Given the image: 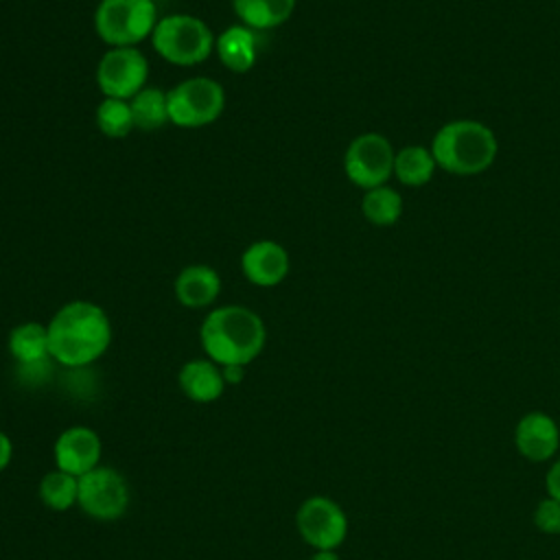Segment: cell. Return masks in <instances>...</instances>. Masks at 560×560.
Listing matches in <instances>:
<instances>
[{
  "instance_id": "484cf974",
  "label": "cell",
  "mask_w": 560,
  "mask_h": 560,
  "mask_svg": "<svg viewBox=\"0 0 560 560\" xmlns=\"http://www.w3.org/2000/svg\"><path fill=\"white\" fill-rule=\"evenodd\" d=\"M13 457V442L11 438L0 429V472L11 464Z\"/></svg>"
},
{
  "instance_id": "30bf717a",
  "label": "cell",
  "mask_w": 560,
  "mask_h": 560,
  "mask_svg": "<svg viewBox=\"0 0 560 560\" xmlns=\"http://www.w3.org/2000/svg\"><path fill=\"white\" fill-rule=\"evenodd\" d=\"M149 61L136 46L109 48L96 66V85L105 98L131 101L147 83Z\"/></svg>"
},
{
  "instance_id": "9c48e42d",
  "label": "cell",
  "mask_w": 560,
  "mask_h": 560,
  "mask_svg": "<svg viewBox=\"0 0 560 560\" xmlns=\"http://www.w3.org/2000/svg\"><path fill=\"white\" fill-rule=\"evenodd\" d=\"M77 505L94 521H116L129 508L127 479L109 466H96L79 477Z\"/></svg>"
},
{
  "instance_id": "ffe728a7",
  "label": "cell",
  "mask_w": 560,
  "mask_h": 560,
  "mask_svg": "<svg viewBox=\"0 0 560 560\" xmlns=\"http://www.w3.org/2000/svg\"><path fill=\"white\" fill-rule=\"evenodd\" d=\"M39 501L52 512H68L79 499V477L59 468L48 470L37 486Z\"/></svg>"
},
{
  "instance_id": "277c9868",
  "label": "cell",
  "mask_w": 560,
  "mask_h": 560,
  "mask_svg": "<svg viewBox=\"0 0 560 560\" xmlns=\"http://www.w3.org/2000/svg\"><path fill=\"white\" fill-rule=\"evenodd\" d=\"M151 44L155 52L173 66H197L206 61L214 48L210 26L186 13H173L158 20Z\"/></svg>"
},
{
  "instance_id": "603a6c76",
  "label": "cell",
  "mask_w": 560,
  "mask_h": 560,
  "mask_svg": "<svg viewBox=\"0 0 560 560\" xmlns=\"http://www.w3.org/2000/svg\"><path fill=\"white\" fill-rule=\"evenodd\" d=\"M96 125L107 138H125L136 127L129 101L103 98L96 107Z\"/></svg>"
},
{
  "instance_id": "5bb4252c",
  "label": "cell",
  "mask_w": 560,
  "mask_h": 560,
  "mask_svg": "<svg viewBox=\"0 0 560 560\" xmlns=\"http://www.w3.org/2000/svg\"><path fill=\"white\" fill-rule=\"evenodd\" d=\"M177 385L182 394L192 402H214L225 392V381L221 374V365L210 359H192L179 368Z\"/></svg>"
},
{
  "instance_id": "ba28073f",
  "label": "cell",
  "mask_w": 560,
  "mask_h": 560,
  "mask_svg": "<svg viewBox=\"0 0 560 560\" xmlns=\"http://www.w3.org/2000/svg\"><path fill=\"white\" fill-rule=\"evenodd\" d=\"M394 149L392 142L374 131L357 136L346 153H343V171L348 179L363 188H376L385 186V182L394 175Z\"/></svg>"
},
{
  "instance_id": "7c38bea8",
  "label": "cell",
  "mask_w": 560,
  "mask_h": 560,
  "mask_svg": "<svg viewBox=\"0 0 560 560\" xmlns=\"http://www.w3.org/2000/svg\"><path fill=\"white\" fill-rule=\"evenodd\" d=\"M514 446L521 457L540 464L556 457L560 448V429L545 411H529L514 427Z\"/></svg>"
},
{
  "instance_id": "9a60e30c",
  "label": "cell",
  "mask_w": 560,
  "mask_h": 560,
  "mask_svg": "<svg viewBox=\"0 0 560 560\" xmlns=\"http://www.w3.org/2000/svg\"><path fill=\"white\" fill-rule=\"evenodd\" d=\"M173 291L182 306L206 308L219 298L221 278L210 265H188L177 273Z\"/></svg>"
},
{
  "instance_id": "7a4b0ae2",
  "label": "cell",
  "mask_w": 560,
  "mask_h": 560,
  "mask_svg": "<svg viewBox=\"0 0 560 560\" xmlns=\"http://www.w3.org/2000/svg\"><path fill=\"white\" fill-rule=\"evenodd\" d=\"M199 339L206 357L217 365H247L262 352L267 330L258 313L228 304L206 315Z\"/></svg>"
},
{
  "instance_id": "3957f363",
  "label": "cell",
  "mask_w": 560,
  "mask_h": 560,
  "mask_svg": "<svg viewBox=\"0 0 560 560\" xmlns=\"http://www.w3.org/2000/svg\"><path fill=\"white\" fill-rule=\"evenodd\" d=\"M499 144L494 131L479 120H451L438 129L431 140L435 164L453 175H479L497 158Z\"/></svg>"
},
{
  "instance_id": "83f0119b",
  "label": "cell",
  "mask_w": 560,
  "mask_h": 560,
  "mask_svg": "<svg viewBox=\"0 0 560 560\" xmlns=\"http://www.w3.org/2000/svg\"><path fill=\"white\" fill-rule=\"evenodd\" d=\"M308 560H341L337 551H315Z\"/></svg>"
},
{
  "instance_id": "4fadbf2b",
  "label": "cell",
  "mask_w": 560,
  "mask_h": 560,
  "mask_svg": "<svg viewBox=\"0 0 560 560\" xmlns=\"http://www.w3.org/2000/svg\"><path fill=\"white\" fill-rule=\"evenodd\" d=\"M289 252L276 241H256L241 256L243 276L256 287H276L289 276Z\"/></svg>"
},
{
  "instance_id": "7402d4cb",
  "label": "cell",
  "mask_w": 560,
  "mask_h": 560,
  "mask_svg": "<svg viewBox=\"0 0 560 560\" xmlns=\"http://www.w3.org/2000/svg\"><path fill=\"white\" fill-rule=\"evenodd\" d=\"M133 125L142 131H155L168 120V103L166 92L160 88H142L131 101Z\"/></svg>"
},
{
  "instance_id": "ac0fdd59",
  "label": "cell",
  "mask_w": 560,
  "mask_h": 560,
  "mask_svg": "<svg viewBox=\"0 0 560 560\" xmlns=\"http://www.w3.org/2000/svg\"><path fill=\"white\" fill-rule=\"evenodd\" d=\"M9 352L20 365H35L50 359L48 328L39 322L18 324L9 332Z\"/></svg>"
},
{
  "instance_id": "2e32d148",
  "label": "cell",
  "mask_w": 560,
  "mask_h": 560,
  "mask_svg": "<svg viewBox=\"0 0 560 560\" xmlns=\"http://www.w3.org/2000/svg\"><path fill=\"white\" fill-rule=\"evenodd\" d=\"M214 50L228 70L247 72L256 63V35L245 24L228 26L214 39Z\"/></svg>"
},
{
  "instance_id": "4316f807",
  "label": "cell",
  "mask_w": 560,
  "mask_h": 560,
  "mask_svg": "<svg viewBox=\"0 0 560 560\" xmlns=\"http://www.w3.org/2000/svg\"><path fill=\"white\" fill-rule=\"evenodd\" d=\"M221 374L225 385H238L245 376V365H221Z\"/></svg>"
},
{
  "instance_id": "d6986e66",
  "label": "cell",
  "mask_w": 560,
  "mask_h": 560,
  "mask_svg": "<svg viewBox=\"0 0 560 560\" xmlns=\"http://www.w3.org/2000/svg\"><path fill=\"white\" fill-rule=\"evenodd\" d=\"M438 164L431 149L420 144H409L400 149L394 158V175L400 184L418 188L431 182Z\"/></svg>"
},
{
  "instance_id": "cb8c5ba5",
  "label": "cell",
  "mask_w": 560,
  "mask_h": 560,
  "mask_svg": "<svg viewBox=\"0 0 560 560\" xmlns=\"http://www.w3.org/2000/svg\"><path fill=\"white\" fill-rule=\"evenodd\" d=\"M534 525L540 534L558 536L560 534V501L545 497L534 508Z\"/></svg>"
},
{
  "instance_id": "5b68a950",
  "label": "cell",
  "mask_w": 560,
  "mask_h": 560,
  "mask_svg": "<svg viewBox=\"0 0 560 560\" xmlns=\"http://www.w3.org/2000/svg\"><path fill=\"white\" fill-rule=\"evenodd\" d=\"M155 24L153 0H101L94 11V31L109 48L140 44L151 37Z\"/></svg>"
},
{
  "instance_id": "e0dca14e",
  "label": "cell",
  "mask_w": 560,
  "mask_h": 560,
  "mask_svg": "<svg viewBox=\"0 0 560 560\" xmlns=\"http://www.w3.org/2000/svg\"><path fill=\"white\" fill-rule=\"evenodd\" d=\"M232 4L241 24L252 31H267L284 24L295 9V0H232Z\"/></svg>"
},
{
  "instance_id": "44dd1931",
  "label": "cell",
  "mask_w": 560,
  "mask_h": 560,
  "mask_svg": "<svg viewBox=\"0 0 560 560\" xmlns=\"http://www.w3.org/2000/svg\"><path fill=\"white\" fill-rule=\"evenodd\" d=\"M361 212L372 225H394L402 214V197L398 190L389 186L370 188L361 199Z\"/></svg>"
},
{
  "instance_id": "6da1fadb",
  "label": "cell",
  "mask_w": 560,
  "mask_h": 560,
  "mask_svg": "<svg viewBox=\"0 0 560 560\" xmlns=\"http://www.w3.org/2000/svg\"><path fill=\"white\" fill-rule=\"evenodd\" d=\"M46 328L50 359L63 368H85L101 359L112 343L107 313L88 300L63 304Z\"/></svg>"
},
{
  "instance_id": "8992f818",
  "label": "cell",
  "mask_w": 560,
  "mask_h": 560,
  "mask_svg": "<svg viewBox=\"0 0 560 560\" xmlns=\"http://www.w3.org/2000/svg\"><path fill=\"white\" fill-rule=\"evenodd\" d=\"M168 120L177 127H203L214 122L225 107L223 85L210 77L184 79L166 92Z\"/></svg>"
},
{
  "instance_id": "8fae6325",
  "label": "cell",
  "mask_w": 560,
  "mask_h": 560,
  "mask_svg": "<svg viewBox=\"0 0 560 560\" xmlns=\"http://www.w3.org/2000/svg\"><path fill=\"white\" fill-rule=\"evenodd\" d=\"M103 444L94 429L77 424L61 431L52 444L55 468L70 472L74 477H83L85 472L101 466Z\"/></svg>"
},
{
  "instance_id": "52a82bcc",
  "label": "cell",
  "mask_w": 560,
  "mask_h": 560,
  "mask_svg": "<svg viewBox=\"0 0 560 560\" xmlns=\"http://www.w3.org/2000/svg\"><path fill=\"white\" fill-rule=\"evenodd\" d=\"M295 527L300 538L315 551H337L348 536V516L335 499L313 494L300 503Z\"/></svg>"
},
{
  "instance_id": "d4e9b609",
  "label": "cell",
  "mask_w": 560,
  "mask_h": 560,
  "mask_svg": "<svg viewBox=\"0 0 560 560\" xmlns=\"http://www.w3.org/2000/svg\"><path fill=\"white\" fill-rule=\"evenodd\" d=\"M545 488H547V497L560 501V457H556L553 464L549 466L545 475Z\"/></svg>"
}]
</instances>
